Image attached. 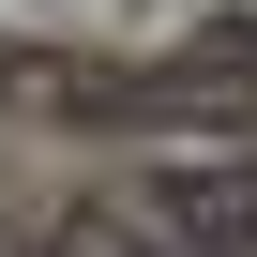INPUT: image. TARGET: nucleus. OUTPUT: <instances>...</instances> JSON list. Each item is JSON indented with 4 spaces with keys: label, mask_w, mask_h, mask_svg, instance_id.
<instances>
[{
    "label": "nucleus",
    "mask_w": 257,
    "mask_h": 257,
    "mask_svg": "<svg viewBox=\"0 0 257 257\" xmlns=\"http://www.w3.org/2000/svg\"><path fill=\"white\" fill-rule=\"evenodd\" d=\"M152 242L167 257H257V167H182L152 197Z\"/></svg>",
    "instance_id": "f257e3e1"
},
{
    "label": "nucleus",
    "mask_w": 257,
    "mask_h": 257,
    "mask_svg": "<svg viewBox=\"0 0 257 257\" xmlns=\"http://www.w3.org/2000/svg\"><path fill=\"white\" fill-rule=\"evenodd\" d=\"M0 257H46V227H0Z\"/></svg>",
    "instance_id": "f03ea898"
},
{
    "label": "nucleus",
    "mask_w": 257,
    "mask_h": 257,
    "mask_svg": "<svg viewBox=\"0 0 257 257\" xmlns=\"http://www.w3.org/2000/svg\"><path fill=\"white\" fill-rule=\"evenodd\" d=\"M152 257H167V242H152Z\"/></svg>",
    "instance_id": "7ed1b4c3"
}]
</instances>
